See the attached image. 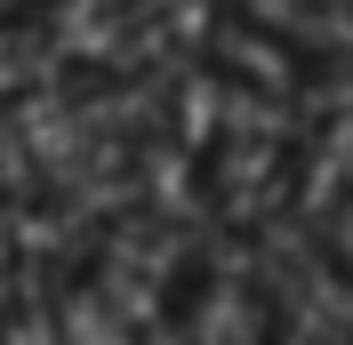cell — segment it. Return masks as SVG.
<instances>
[{"label":"cell","mask_w":353,"mask_h":345,"mask_svg":"<svg viewBox=\"0 0 353 345\" xmlns=\"http://www.w3.org/2000/svg\"><path fill=\"white\" fill-rule=\"evenodd\" d=\"M265 241L193 209L105 217L48 281V345H281Z\"/></svg>","instance_id":"obj_1"},{"label":"cell","mask_w":353,"mask_h":345,"mask_svg":"<svg viewBox=\"0 0 353 345\" xmlns=\"http://www.w3.org/2000/svg\"><path fill=\"white\" fill-rule=\"evenodd\" d=\"M313 105H305V57L249 32L233 57H201L161 97L145 152L169 177V209L217 217L257 233L265 217H297L313 169Z\"/></svg>","instance_id":"obj_2"},{"label":"cell","mask_w":353,"mask_h":345,"mask_svg":"<svg viewBox=\"0 0 353 345\" xmlns=\"http://www.w3.org/2000/svg\"><path fill=\"white\" fill-rule=\"evenodd\" d=\"M297 249L337 297H353V161L330 177H313L297 201Z\"/></svg>","instance_id":"obj_3"}]
</instances>
